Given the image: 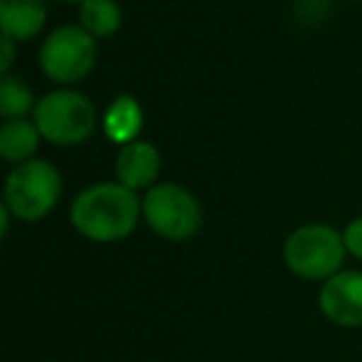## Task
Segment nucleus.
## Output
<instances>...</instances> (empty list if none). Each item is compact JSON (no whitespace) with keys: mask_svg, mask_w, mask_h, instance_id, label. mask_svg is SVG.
Returning a JSON list of instances; mask_svg holds the SVG:
<instances>
[{"mask_svg":"<svg viewBox=\"0 0 362 362\" xmlns=\"http://www.w3.org/2000/svg\"><path fill=\"white\" fill-rule=\"evenodd\" d=\"M141 218L136 192L119 181H100L82 189L70 204V223L92 243H117L134 233Z\"/></svg>","mask_w":362,"mask_h":362,"instance_id":"1","label":"nucleus"},{"mask_svg":"<svg viewBox=\"0 0 362 362\" xmlns=\"http://www.w3.org/2000/svg\"><path fill=\"white\" fill-rule=\"evenodd\" d=\"M342 231L327 223H305L291 231L283 241V263L303 281L325 283L342 271L345 263Z\"/></svg>","mask_w":362,"mask_h":362,"instance_id":"2","label":"nucleus"},{"mask_svg":"<svg viewBox=\"0 0 362 362\" xmlns=\"http://www.w3.org/2000/svg\"><path fill=\"white\" fill-rule=\"evenodd\" d=\"M62 197V176L55 164L45 159H30L16 164L6 179L3 204L13 218L23 223H37L57 206Z\"/></svg>","mask_w":362,"mask_h":362,"instance_id":"3","label":"nucleus"},{"mask_svg":"<svg viewBox=\"0 0 362 362\" xmlns=\"http://www.w3.org/2000/svg\"><path fill=\"white\" fill-rule=\"evenodd\" d=\"M33 122L40 129L42 139L50 144L77 146L95 134L97 110L87 95L70 87H60L37 100Z\"/></svg>","mask_w":362,"mask_h":362,"instance_id":"4","label":"nucleus"},{"mask_svg":"<svg viewBox=\"0 0 362 362\" xmlns=\"http://www.w3.org/2000/svg\"><path fill=\"white\" fill-rule=\"evenodd\" d=\"M141 218L159 238L184 243L199 233L204 211L187 187L176 181H159L141 197Z\"/></svg>","mask_w":362,"mask_h":362,"instance_id":"5","label":"nucleus"},{"mask_svg":"<svg viewBox=\"0 0 362 362\" xmlns=\"http://www.w3.org/2000/svg\"><path fill=\"white\" fill-rule=\"evenodd\" d=\"M100 45L82 25H60L42 40L40 70L57 85H77L97 67Z\"/></svg>","mask_w":362,"mask_h":362,"instance_id":"6","label":"nucleus"},{"mask_svg":"<svg viewBox=\"0 0 362 362\" xmlns=\"http://www.w3.org/2000/svg\"><path fill=\"white\" fill-rule=\"evenodd\" d=\"M320 313L337 327H362V271H340L317 293Z\"/></svg>","mask_w":362,"mask_h":362,"instance_id":"7","label":"nucleus"},{"mask_svg":"<svg viewBox=\"0 0 362 362\" xmlns=\"http://www.w3.org/2000/svg\"><path fill=\"white\" fill-rule=\"evenodd\" d=\"M161 171V154L151 141L136 139L132 144H124L117 154L115 161V176L122 187L132 192H149L156 187Z\"/></svg>","mask_w":362,"mask_h":362,"instance_id":"8","label":"nucleus"},{"mask_svg":"<svg viewBox=\"0 0 362 362\" xmlns=\"http://www.w3.org/2000/svg\"><path fill=\"white\" fill-rule=\"evenodd\" d=\"M47 23V0H0L3 35L16 42H28L40 35Z\"/></svg>","mask_w":362,"mask_h":362,"instance_id":"9","label":"nucleus"},{"mask_svg":"<svg viewBox=\"0 0 362 362\" xmlns=\"http://www.w3.org/2000/svg\"><path fill=\"white\" fill-rule=\"evenodd\" d=\"M144 129V110L132 95H117L102 115V132L112 144H132L141 139Z\"/></svg>","mask_w":362,"mask_h":362,"instance_id":"10","label":"nucleus"},{"mask_svg":"<svg viewBox=\"0 0 362 362\" xmlns=\"http://www.w3.org/2000/svg\"><path fill=\"white\" fill-rule=\"evenodd\" d=\"M40 141V129L28 117H23V119H6L3 127H0V156H3V161H8L13 166L35 159Z\"/></svg>","mask_w":362,"mask_h":362,"instance_id":"11","label":"nucleus"},{"mask_svg":"<svg viewBox=\"0 0 362 362\" xmlns=\"http://www.w3.org/2000/svg\"><path fill=\"white\" fill-rule=\"evenodd\" d=\"M95 40L112 37L122 28V8L117 0H85L80 6V23Z\"/></svg>","mask_w":362,"mask_h":362,"instance_id":"12","label":"nucleus"},{"mask_svg":"<svg viewBox=\"0 0 362 362\" xmlns=\"http://www.w3.org/2000/svg\"><path fill=\"white\" fill-rule=\"evenodd\" d=\"M35 95L30 85L16 75H3L0 82V115L3 119H23L35 112Z\"/></svg>","mask_w":362,"mask_h":362,"instance_id":"13","label":"nucleus"},{"mask_svg":"<svg viewBox=\"0 0 362 362\" xmlns=\"http://www.w3.org/2000/svg\"><path fill=\"white\" fill-rule=\"evenodd\" d=\"M342 243H345L347 256L362 261V216L352 218V221L342 228Z\"/></svg>","mask_w":362,"mask_h":362,"instance_id":"14","label":"nucleus"},{"mask_svg":"<svg viewBox=\"0 0 362 362\" xmlns=\"http://www.w3.org/2000/svg\"><path fill=\"white\" fill-rule=\"evenodd\" d=\"M13 60H16V40L3 35V57H0V72L3 75H11Z\"/></svg>","mask_w":362,"mask_h":362,"instance_id":"15","label":"nucleus"},{"mask_svg":"<svg viewBox=\"0 0 362 362\" xmlns=\"http://www.w3.org/2000/svg\"><path fill=\"white\" fill-rule=\"evenodd\" d=\"M57 3H67V6H82L85 0H57Z\"/></svg>","mask_w":362,"mask_h":362,"instance_id":"16","label":"nucleus"}]
</instances>
